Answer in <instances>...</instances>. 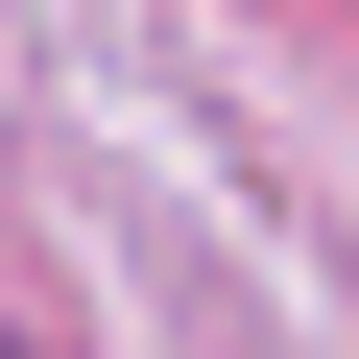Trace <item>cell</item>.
<instances>
[{
	"mask_svg": "<svg viewBox=\"0 0 359 359\" xmlns=\"http://www.w3.org/2000/svg\"><path fill=\"white\" fill-rule=\"evenodd\" d=\"M0 359H25V335H0Z\"/></svg>",
	"mask_w": 359,
	"mask_h": 359,
	"instance_id": "6da1fadb",
	"label": "cell"
}]
</instances>
